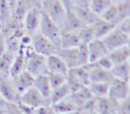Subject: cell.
<instances>
[{
  "label": "cell",
  "instance_id": "obj_41",
  "mask_svg": "<svg viewBox=\"0 0 130 114\" xmlns=\"http://www.w3.org/2000/svg\"><path fill=\"white\" fill-rule=\"evenodd\" d=\"M60 2L62 3L67 12L72 11L76 6L75 0H60Z\"/></svg>",
  "mask_w": 130,
  "mask_h": 114
},
{
  "label": "cell",
  "instance_id": "obj_51",
  "mask_svg": "<svg viewBox=\"0 0 130 114\" xmlns=\"http://www.w3.org/2000/svg\"><path fill=\"white\" fill-rule=\"evenodd\" d=\"M39 1H40V2H41L42 0H39Z\"/></svg>",
  "mask_w": 130,
  "mask_h": 114
},
{
  "label": "cell",
  "instance_id": "obj_10",
  "mask_svg": "<svg viewBox=\"0 0 130 114\" xmlns=\"http://www.w3.org/2000/svg\"><path fill=\"white\" fill-rule=\"evenodd\" d=\"M19 103L33 108H38L42 106H50V100L44 98L34 86H31L20 95Z\"/></svg>",
  "mask_w": 130,
  "mask_h": 114
},
{
  "label": "cell",
  "instance_id": "obj_15",
  "mask_svg": "<svg viewBox=\"0 0 130 114\" xmlns=\"http://www.w3.org/2000/svg\"><path fill=\"white\" fill-rule=\"evenodd\" d=\"M46 65L49 72L67 75L69 68L64 61L57 54H52L46 57ZM48 72V73H49Z\"/></svg>",
  "mask_w": 130,
  "mask_h": 114
},
{
  "label": "cell",
  "instance_id": "obj_44",
  "mask_svg": "<svg viewBox=\"0 0 130 114\" xmlns=\"http://www.w3.org/2000/svg\"><path fill=\"white\" fill-rule=\"evenodd\" d=\"M8 103L6 102L3 98V97L0 95V108H2V107H6L8 106Z\"/></svg>",
  "mask_w": 130,
  "mask_h": 114
},
{
  "label": "cell",
  "instance_id": "obj_47",
  "mask_svg": "<svg viewBox=\"0 0 130 114\" xmlns=\"http://www.w3.org/2000/svg\"><path fill=\"white\" fill-rule=\"evenodd\" d=\"M110 1H111V2L112 4H120V3L129 2L130 0H110Z\"/></svg>",
  "mask_w": 130,
  "mask_h": 114
},
{
  "label": "cell",
  "instance_id": "obj_40",
  "mask_svg": "<svg viewBox=\"0 0 130 114\" xmlns=\"http://www.w3.org/2000/svg\"><path fill=\"white\" fill-rule=\"evenodd\" d=\"M7 114H23V113L17 104H8L7 106Z\"/></svg>",
  "mask_w": 130,
  "mask_h": 114
},
{
  "label": "cell",
  "instance_id": "obj_50",
  "mask_svg": "<svg viewBox=\"0 0 130 114\" xmlns=\"http://www.w3.org/2000/svg\"><path fill=\"white\" fill-rule=\"evenodd\" d=\"M3 28H4V25L0 22V31H2L3 30Z\"/></svg>",
  "mask_w": 130,
  "mask_h": 114
},
{
  "label": "cell",
  "instance_id": "obj_38",
  "mask_svg": "<svg viewBox=\"0 0 130 114\" xmlns=\"http://www.w3.org/2000/svg\"><path fill=\"white\" fill-rule=\"evenodd\" d=\"M7 50V38L4 31H0V56Z\"/></svg>",
  "mask_w": 130,
  "mask_h": 114
},
{
  "label": "cell",
  "instance_id": "obj_29",
  "mask_svg": "<svg viewBox=\"0 0 130 114\" xmlns=\"http://www.w3.org/2000/svg\"><path fill=\"white\" fill-rule=\"evenodd\" d=\"M68 96L64 99L50 105L52 110L55 113L58 114H66L74 110H78L73 102L69 99Z\"/></svg>",
  "mask_w": 130,
  "mask_h": 114
},
{
  "label": "cell",
  "instance_id": "obj_1",
  "mask_svg": "<svg viewBox=\"0 0 130 114\" xmlns=\"http://www.w3.org/2000/svg\"><path fill=\"white\" fill-rule=\"evenodd\" d=\"M26 56L25 70L34 77L40 75H47L48 68L46 65V57L38 54L33 50L31 45L28 47H20Z\"/></svg>",
  "mask_w": 130,
  "mask_h": 114
},
{
  "label": "cell",
  "instance_id": "obj_18",
  "mask_svg": "<svg viewBox=\"0 0 130 114\" xmlns=\"http://www.w3.org/2000/svg\"><path fill=\"white\" fill-rule=\"evenodd\" d=\"M116 104L108 97L95 98L94 111L97 114H116Z\"/></svg>",
  "mask_w": 130,
  "mask_h": 114
},
{
  "label": "cell",
  "instance_id": "obj_46",
  "mask_svg": "<svg viewBox=\"0 0 130 114\" xmlns=\"http://www.w3.org/2000/svg\"><path fill=\"white\" fill-rule=\"evenodd\" d=\"M81 114H97L94 110H79Z\"/></svg>",
  "mask_w": 130,
  "mask_h": 114
},
{
  "label": "cell",
  "instance_id": "obj_16",
  "mask_svg": "<svg viewBox=\"0 0 130 114\" xmlns=\"http://www.w3.org/2000/svg\"><path fill=\"white\" fill-rule=\"evenodd\" d=\"M68 98L76 106V109L78 110H80L85 103H87L89 100H91L92 98H94V97L92 95L88 86H85L78 91L71 92L69 95Z\"/></svg>",
  "mask_w": 130,
  "mask_h": 114
},
{
  "label": "cell",
  "instance_id": "obj_5",
  "mask_svg": "<svg viewBox=\"0 0 130 114\" xmlns=\"http://www.w3.org/2000/svg\"><path fill=\"white\" fill-rule=\"evenodd\" d=\"M39 32L49 39L58 49L60 48L61 30L43 11Z\"/></svg>",
  "mask_w": 130,
  "mask_h": 114
},
{
  "label": "cell",
  "instance_id": "obj_43",
  "mask_svg": "<svg viewBox=\"0 0 130 114\" xmlns=\"http://www.w3.org/2000/svg\"><path fill=\"white\" fill-rule=\"evenodd\" d=\"M91 0H75L76 6H82V7H89ZM75 8V7H74Z\"/></svg>",
  "mask_w": 130,
  "mask_h": 114
},
{
  "label": "cell",
  "instance_id": "obj_4",
  "mask_svg": "<svg viewBox=\"0 0 130 114\" xmlns=\"http://www.w3.org/2000/svg\"><path fill=\"white\" fill-rule=\"evenodd\" d=\"M129 14L130 1H129L120 4H111L99 17L117 26L123 20L130 17Z\"/></svg>",
  "mask_w": 130,
  "mask_h": 114
},
{
  "label": "cell",
  "instance_id": "obj_36",
  "mask_svg": "<svg viewBox=\"0 0 130 114\" xmlns=\"http://www.w3.org/2000/svg\"><path fill=\"white\" fill-rule=\"evenodd\" d=\"M89 63L93 64L96 66H98L100 68H104L106 70H111V68L113 67V64L111 62V60L108 59V57L107 56H105L104 57L100 58V59L93 62H89Z\"/></svg>",
  "mask_w": 130,
  "mask_h": 114
},
{
  "label": "cell",
  "instance_id": "obj_19",
  "mask_svg": "<svg viewBox=\"0 0 130 114\" xmlns=\"http://www.w3.org/2000/svg\"><path fill=\"white\" fill-rule=\"evenodd\" d=\"M107 56L111 60L113 65L128 62L129 61L130 57L129 45L123 46L109 51L107 54Z\"/></svg>",
  "mask_w": 130,
  "mask_h": 114
},
{
  "label": "cell",
  "instance_id": "obj_3",
  "mask_svg": "<svg viewBox=\"0 0 130 114\" xmlns=\"http://www.w3.org/2000/svg\"><path fill=\"white\" fill-rule=\"evenodd\" d=\"M66 82L71 92L78 91L90 83L88 72L85 66H77L69 68L66 76Z\"/></svg>",
  "mask_w": 130,
  "mask_h": 114
},
{
  "label": "cell",
  "instance_id": "obj_48",
  "mask_svg": "<svg viewBox=\"0 0 130 114\" xmlns=\"http://www.w3.org/2000/svg\"><path fill=\"white\" fill-rule=\"evenodd\" d=\"M0 114H7V107L0 108Z\"/></svg>",
  "mask_w": 130,
  "mask_h": 114
},
{
  "label": "cell",
  "instance_id": "obj_27",
  "mask_svg": "<svg viewBox=\"0 0 130 114\" xmlns=\"http://www.w3.org/2000/svg\"><path fill=\"white\" fill-rule=\"evenodd\" d=\"M70 93H71V91L69 86L67 85V82L64 84H62L61 86L52 89L50 96V105L64 99Z\"/></svg>",
  "mask_w": 130,
  "mask_h": 114
},
{
  "label": "cell",
  "instance_id": "obj_35",
  "mask_svg": "<svg viewBox=\"0 0 130 114\" xmlns=\"http://www.w3.org/2000/svg\"><path fill=\"white\" fill-rule=\"evenodd\" d=\"M116 114H130L129 98L116 104Z\"/></svg>",
  "mask_w": 130,
  "mask_h": 114
},
{
  "label": "cell",
  "instance_id": "obj_49",
  "mask_svg": "<svg viewBox=\"0 0 130 114\" xmlns=\"http://www.w3.org/2000/svg\"><path fill=\"white\" fill-rule=\"evenodd\" d=\"M66 114H81L80 113V111L79 110H74V111H72V112H70V113H67Z\"/></svg>",
  "mask_w": 130,
  "mask_h": 114
},
{
  "label": "cell",
  "instance_id": "obj_21",
  "mask_svg": "<svg viewBox=\"0 0 130 114\" xmlns=\"http://www.w3.org/2000/svg\"><path fill=\"white\" fill-rule=\"evenodd\" d=\"M91 26L93 29L94 37L98 39H102L116 26L115 24L109 23L100 17H98L97 20Z\"/></svg>",
  "mask_w": 130,
  "mask_h": 114
},
{
  "label": "cell",
  "instance_id": "obj_14",
  "mask_svg": "<svg viewBox=\"0 0 130 114\" xmlns=\"http://www.w3.org/2000/svg\"><path fill=\"white\" fill-rule=\"evenodd\" d=\"M11 78L15 89L20 95L26 92L27 89L33 86L35 79V77L30 74L28 71H26V70L23 71L17 76Z\"/></svg>",
  "mask_w": 130,
  "mask_h": 114
},
{
  "label": "cell",
  "instance_id": "obj_8",
  "mask_svg": "<svg viewBox=\"0 0 130 114\" xmlns=\"http://www.w3.org/2000/svg\"><path fill=\"white\" fill-rule=\"evenodd\" d=\"M107 97L115 103L129 98V83L115 78L109 83Z\"/></svg>",
  "mask_w": 130,
  "mask_h": 114
},
{
  "label": "cell",
  "instance_id": "obj_31",
  "mask_svg": "<svg viewBox=\"0 0 130 114\" xmlns=\"http://www.w3.org/2000/svg\"><path fill=\"white\" fill-rule=\"evenodd\" d=\"M111 4L110 0H91L89 8L96 16L100 17Z\"/></svg>",
  "mask_w": 130,
  "mask_h": 114
},
{
  "label": "cell",
  "instance_id": "obj_37",
  "mask_svg": "<svg viewBox=\"0 0 130 114\" xmlns=\"http://www.w3.org/2000/svg\"><path fill=\"white\" fill-rule=\"evenodd\" d=\"M117 28L123 32L129 35L130 33V17H127L120 22L117 26Z\"/></svg>",
  "mask_w": 130,
  "mask_h": 114
},
{
  "label": "cell",
  "instance_id": "obj_39",
  "mask_svg": "<svg viewBox=\"0 0 130 114\" xmlns=\"http://www.w3.org/2000/svg\"><path fill=\"white\" fill-rule=\"evenodd\" d=\"M17 105L19 107V108L23 113V114H36L35 108L31 107L29 106H27V105H25L21 103H18V104H17Z\"/></svg>",
  "mask_w": 130,
  "mask_h": 114
},
{
  "label": "cell",
  "instance_id": "obj_17",
  "mask_svg": "<svg viewBox=\"0 0 130 114\" xmlns=\"http://www.w3.org/2000/svg\"><path fill=\"white\" fill-rule=\"evenodd\" d=\"M57 54L64 61L69 68L80 66L78 62V47L74 48H59Z\"/></svg>",
  "mask_w": 130,
  "mask_h": 114
},
{
  "label": "cell",
  "instance_id": "obj_20",
  "mask_svg": "<svg viewBox=\"0 0 130 114\" xmlns=\"http://www.w3.org/2000/svg\"><path fill=\"white\" fill-rule=\"evenodd\" d=\"M72 11L85 26L92 25L99 17L91 11L89 7L75 6Z\"/></svg>",
  "mask_w": 130,
  "mask_h": 114
},
{
  "label": "cell",
  "instance_id": "obj_22",
  "mask_svg": "<svg viewBox=\"0 0 130 114\" xmlns=\"http://www.w3.org/2000/svg\"><path fill=\"white\" fill-rule=\"evenodd\" d=\"M82 44L78 32H61L60 48H74Z\"/></svg>",
  "mask_w": 130,
  "mask_h": 114
},
{
  "label": "cell",
  "instance_id": "obj_26",
  "mask_svg": "<svg viewBox=\"0 0 130 114\" xmlns=\"http://www.w3.org/2000/svg\"><path fill=\"white\" fill-rule=\"evenodd\" d=\"M84 26L74 13L69 11L67 14V17L61 32H78Z\"/></svg>",
  "mask_w": 130,
  "mask_h": 114
},
{
  "label": "cell",
  "instance_id": "obj_42",
  "mask_svg": "<svg viewBox=\"0 0 130 114\" xmlns=\"http://www.w3.org/2000/svg\"><path fill=\"white\" fill-rule=\"evenodd\" d=\"M51 110V106H42L35 108L36 114H49Z\"/></svg>",
  "mask_w": 130,
  "mask_h": 114
},
{
  "label": "cell",
  "instance_id": "obj_6",
  "mask_svg": "<svg viewBox=\"0 0 130 114\" xmlns=\"http://www.w3.org/2000/svg\"><path fill=\"white\" fill-rule=\"evenodd\" d=\"M42 10L39 6H31L25 14L23 20V29L24 33L30 36L39 32Z\"/></svg>",
  "mask_w": 130,
  "mask_h": 114
},
{
  "label": "cell",
  "instance_id": "obj_33",
  "mask_svg": "<svg viewBox=\"0 0 130 114\" xmlns=\"http://www.w3.org/2000/svg\"><path fill=\"white\" fill-rule=\"evenodd\" d=\"M66 76L67 75H64L61 74L49 72L47 77L52 89L57 88L66 83Z\"/></svg>",
  "mask_w": 130,
  "mask_h": 114
},
{
  "label": "cell",
  "instance_id": "obj_24",
  "mask_svg": "<svg viewBox=\"0 0 130 114\" xmlns=\"http://www.w3.org/2000/svg\"><path fill=\"white\" fill-rule=\"evenodd\" d=\"M111 72L114 78L129 83V61L113 65L111 69Z\"/></svg>",
  "mask_w": 130,
  "mask_h": 114
},
{
  "label": "cell",
  "instance_id": "obj_13",
  "mask_svg": "<svg viewBox=\"0 0 130 114\" xmlns=\"http://www.w3.org/2000/svg\"><path fill=\"white\" fill-rule=\"evenodd\" d=\"M87 48L88 52V63L104 57L108 53L102 39L94 38L87 44Z\"/></svg>",
  "mask_w": 130,
  "mask_h": 114
},
{
  "label": "cell",
  "instance_id": "obj_52",
  "mask_svg": "<svg viewBox=\"0 0 130 114\" xmlns=\"http://www.w3.org/2000/svg\"><path fill=\"white\" fill-rule=\"evenodd\" d=\"M0 22H1V18H0ZM1 23H2V22H1Z\"/></svg>",
  "mask_w": 130,
  "mask_h": 114
},
{
  "label": "cell",
  "instance_id": "obj_45",
  "mask_svg": "<svg viewBox=\"0 0 130 114\" xmlns=\"http://www.w3.org/2000/svg\"><path fill=\"white\" fill-rule=\"evenodd\" d=\"M32 6H39L40 7V1L39 0H27Z\"/></svg>",
  "mask_w": 130,
  "mask_h": 114
},
{
  "label": "cell",
  "instance_id": "obj_2",
  "mask_svg": "<svg viewBox=\"0 0 130 114\" xmlns=\"http://www.w3.org/2000/svg\"><path fill=\"white\" fill-rule=\"evenodd\" d=\"M40 7L61 30L64 24L67 11L60 0H42Z\"/></svg>",
  "mask_w": 130,
  "mask_h": 114
},
{
  "label": "cell",
  "instance_id": "obj_30",
  "mask_svg": "<svg viewBox=\"0 0 130 114\" xmlns=\"http://www.w3.org/2000/svg\"><path fill=\"white\" fill-rule=\"evenodd\" d=\"M88 88L94 98H104L108 95L109 83L91 82L88 86Z\"/></svg>",
  "mask_w": 130,
  "mask_h": 114
},
{
  "label": "cell",
  "instance_id": "obj_28",
  "mask_svg": "<svg viewBox=\"0 0 130 114\" xmlns=\"http://www.w3.org/2000/svg\"><path fill=\"white\" fill-rule=\"evenodd\" d=\"M16 54L17 53L7 50L0 56V74L9 76V71Z\"/></svg>",
  "mask_w": 130,
  "mask_h": 114
},
{
  "label": "cell",
  "instance_id": "obj_11",
  "mask_svg": "<svg viewBox=\"0 0 130 114\" xmlns=\"http://www.w3.org/2000/svg\"><path fill=\"white\" fill-rule=\"evenodd\" d=\"M0 95L8 104H17L20 102V95L17 92L9 76L0 74Z\"/></svg>",
  "mask_w": 130,
  "mask_h": 114
},
{
  "label": "cell",
  "instance_id": "obj_25",
  "mask_svg": "<svg viewBox=\"0 0 130 114\" xmlns=\"http://www.w3.org/2000/svg\"><path fill=\"white\" fill-rule=\"evenodd\" d=\"M25 65H26V56L22 49H20L19 51L17 53L13 63L10 68L9 77H13L19 74L20 73H21L23 71L25 70Z\"/></svg>",
  "mask_w": 130,
  "mask_h": 114
},
{
  "label": "cell",
  "instance_id": "obj_32",
  "mask_svg": "<svg viewBox=\"0 0 130 114\" xmlns=\"http://www.w3.org/2000/svg\"><path fill=\"white\" fill-rule=\"evenodd\" d=\"M78 33L82 44H88L95 38L91 26H84L78 30Z\"/></svg>",
  "mask_w": 130,
  "mask_h": 114
},
{
  "label": "cell",
  "instance_id": "obj_12",
  "mask_svg": "<svg viewBox=\"0 0 130 114\" xmlns=\"http://www.w3.org/2000/svg\"><path fill=\"white\" fill-rule=\"evenodd\" d=\"M84 66L88 70L90 83H110L115 79L111 72V70H106L100 68L92 63H88Z\"/></svg>",
  "mask_w": 130,
  "mask_h": 114
},
{
  "label": "cell",
  "instance_id": "obj_9",
  "mask_svg": "<svg viewBox=\"0 0 130 114\" xmlns=\"http://www.w3.org/2000/svg\"><path fill=\"white\" fill-rule=\"evenodd\" d=\"M31 47L35 53L46 57L57 53L58 48L40 32L31 36Z\"/></svg>",
  "mask_w": 130,
  "mask_h": 114
},
{
  "label": "cell",
  "instance_id": "obj_34",
  "mask_svg": "<svg viewBox=\"0 0 130 114\" xmlns=\"http://www.w3.org/2000/svg\"><path fill=\"white\" fill-rule=\"evenodd\" d=\"M78 62L80 66H84L88 63V52L87 44H82L78 47Z\"/></svg>",
  "mask_w": 130,
  "mask_h": 114
},
{
  "label": "cell",
  "instance_id": "obj_23",
  "mask_svg": "<svg viewBox=\"0 0 130 114\" xmlns=\"http://www.w3.org/2000/svg\"><path fill=\"white\" fill-rule=\"evenodd\" d=\"M33 86L36 89H38L44 98L50 100L52 88L47 75H40L35 77Z\"/></svg>",
  "mask_w": 130,
  "mask_h": 114
},
{
  "label": "cell",
  "instance_id": "obj_7",
  "mask_svg": "<svg viewBox=\"0 0 130 114\" xmlns=\"http://www.w3.org/2000/svg\"><path fill=\"white\" fill-rule=\"evenodd\" d=\"M108 51L113 50L116 48L129 45V35L123 32L115 26L109 33L102 38Z\"/></svg>",
  "mask_w": 130,
  "mask_h": 114
}]
</instances>
